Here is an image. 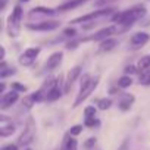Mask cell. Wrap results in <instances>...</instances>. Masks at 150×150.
<instances>
[{
    "label": "cell",
    "instance_id": "1",
    "mask_svg": "<svg viewBox=\"0 0 150 150\" xmlns=\"http://www.w3.org/2000/svg\"><path fill=\"white\" fill-rule=\"evenodd\" d=\"M146 13H147V9L143 5H138V6H134L131 9L115 13L110 19H112V22H115V25H121V27L129 30L137 21L143 19L146 16Z\"/></svg>",
    "mask_w": 150,
    "mask_h": 150
},
{
    "label": "cell",
    "instance_id": "2",
    "mask_svg": "<svg viewBox=\"0 0 150 150\" xmlns=\"http://www.w3.org/2000/svg\"><path fill=\"white\" fill-rule=\"evenodd\" d=\"M24 11L19 5H16L12 11V13L8 18V34L11 37H18L21 31V22H22Z\"/></svg>",
    "mask_w": 150,
    "mask_h": 150
},
{
    "label": "cell",
    "instance_id": "3",
    "mask_svg": "<svg viewBox=\"0 0 150 150\" xmlns=\"http://www.w3.org/2000/svg\"><path fill=\"white\" fill-rule=\"evenodd\" d=\"M124 31H127V28H124V27H121V25H110V27H105V28L99 30V31L94 33L93 35L86 37V38H83V40H80V41H103V40L110 38L112 35L119 34V33H124Z\"/></svg>",
    "mask_w": 150,
    "mask_h": 150
},
{
    "label": "cell",
    "instance_id": "4",
    "mask_svg": "<svg viewBox=\"0 0 150 150\" xmlns=\"http://www.w3.org/2000/svg\"><path fill=\"white\" fill-rule=\"evenodd\" d=\"M115 12V9L113 8H102V9H97V11H94V12H90V13H87V15H83V16H78V18H75V19H72L71 21V24L74 25V24H86V22H94L96 19H100V18H105V16H109V15H112Z\"/></svg>",
    "mask_w": 150,
    "mask_h": 150
},
{
    "label": "cell",
    "instance_id": "5",
    "mask_svg": "<svg viewBox=\"0 0 150 150\" xmlns=\"http://www.w3.org/2000/svg\"><path fill=\"white\" fill-rule=\"evenodd\" d=\"M99 83H100V77L99 75H96L94 78H91L87 84H84V86H81V88H80V93L77 94V99H75V102H74V108H78L84 100H87V97L96 90V87L99 86Z\"/></svg>",
    "mask_w": 150,
    "mask_h": 150
},
{
    "label": "cell",
    "instance_id": "6",
    "mask_svg": "<svg viewBox=\"0 0 150 150\" xmlns=\"http://www.w3.org/2000/svg\"><path fill=\"white\" fill-rule=\"evenodd\" d=\"M27 30L30 31H43V33H47V31H54L60 27V21H56V19H49V21H41V22H30L25 25Z\"/></svg>",
    "mask_w": 150,
    "mask_h": 150
},
{
    "label": "cell",
    "instance_id": "7",
    "mask_svg": "<svg viewBox=\"0 0 150 150\" xmlns=\"http://www.w3.org/2000/svg\"><path fill=\"white\" fill-rule=\"evenodd\" d=\"M34 135H35V122H34V119L30 116V118L27 119L24 132H22V134L19 135V138H18V144H21V146H28V144L34 140Z\"/></svg>",
    "mask_w": 150,
    "mask_h": 150
},
{
    "label": "cell",
    "instance_id": "8",
    "mask_svg": "<svg viewBox=\"0 0 150 150\" xmlns=\"http://www.w3.org/2000/svg\"><path fill=\"white\" fill-rule=\"evenodd\" d=\"M40 52H41L40 47H30V49H27L19 56V63L22 66H31L34 63V60L37 59V56L40 54Z\"/></svg>",
    "mask_w": 150,
    "mask_h": 150
},
{
    "label": "cell",
    "instance_id": "9",
    "mask_svg": "<svg viewBox=\"0 0 150 150\" xmlns=\"http://www.w3.org/2000/svg\"><path fill=\"white\" fill-rule=\"evenodd\" d=\"M149 40H150V34L149 33H144V31H140V33H135V34L131 35L129 43H131L132 49H140L144 44H147Z\"/></svg>",
    "mask_w": 150,
    "mask_h": 150
},
{
    "label": "cell",
    "instance_id": "10",
    "mask_svg": "<svg viewBox=\"0 0 150 150\" xmlns=\"http://www.w3.org/2000/svg\"><path fill=\"white\" fill-rule=\"evenodd\" d=\"M15 132V124L8 119L5 115H2L0 118V137H9Z\"/></svg>",
    "mask_w": 150,
    "mask_h": 150
},
{
    "label": "cell",
    "instance_id": "11",
    "mask_svg": "<svg viewBox=\"0 0 150 150\" xmlns=\"http://www.w3.org/2000/svg\"><path fill=\"white\" fill-rule=\"evenodd\" d=\"M18 99H19V94L16 91H13V90H11L9 93H5L2 96V102H0V109H2V110L9 109L13 103H16Z\"/></svg>",
    "mask_w": 150,
    "mask_h": 150
},
{
    "label": "cell",
    "instance_id": "12",
    "mask_svg": "<svg viewBox=\"0 0 150 150\" xmlns=\"http://www.w3.org/2000/svg\"><path fill=\"white\" fill-rule=\"evenodd\" d=\"M62 59H63V53H62V52H54V53H52V54L47 57L46 63H44L46 71H53V69H56V68L62 63Z\"/></svg>",
    "mask_w": 150,
    "mask_h": 150
},
{
    "label": "cell",
    "instance_id": "13",
    "mask_svg": "<svg viewBox=\"0 0 150 150\" xmlns=\"http://www.w3.org/2000/svg\"><path fill=\"white\" fill-rule=\"evenodd\" d=\"M81 75V66H74L69 72H68V77H66V84H65V93L69 91V88L72 87V84L78 80V77Z\"/></svg>",
    "mask_w": 150,
    "mask_h": 150
},
{
    "label": "cell",
    "instance_id": "14",
    "mask_svg": "<svg viewBox=\"0 0 150 150\" xmlns=\"http://www.w3.org/2000/svg\"><path fill=\"white\" fill-rule=\"evenodd\" d=\"M91 2V0H71V2H66L60 6H57V12H68V11H72V9H77L86 3Z\"/></svg>",
    "mask_w": 150,
    "mask_h": 150
},
{
    "label": "cell",
    "instance_id": "15",
    "mask_svg": "<svg viewBox=\"0 0 150 150\" xmlns=\"http://www.w3.org/2000/svg\"><path fill=\"white\" fill-rule=\"evenodd\" d=\"M57 12V9H52V8H44V6H37V8H33L30 11V15L34 16V15H43V16H54Z\"/></svg>",
    "mask_w": 150,
    "mask_h": 150
},
{
    "label": "cell",
    "instance_id": "16",
    "mask_svg": "<svg viewBox=\"0 0 150 150\" xmlns=\"http://www.w3.org/2000/svg\"><path fill=\"white\" fill-rule=\"evenodd\" d=\"M134 96L132 94H128V93H125V94H122V97H121V100H119V103H118V106H119V109L121 110H129L131 109V106H132V103H134Z\"/></svg>",
    "mask_w": 150,
    "mask_h": 150
},
{
    "label": "cell",
    "instance_id": "17",
    "mask_svg": "<svg viewBox=\"0 0 150 150\" xmlns=\"http://www.w3.org/2000/svg\"><path fill=\"white\" fill-rule=\"evenodd\" d=\"M116 46H118V40L110 37V38H106V40L100 41L99 50H100V52H110V50H113Z\"/></svg>",
    "mask_w": 150,
    "mask_h": 150
},
{
    "label": "cell",
    "instance_id": "18",
    "mask_svg": "<svg viewBox=\"0 0 150 150\" xmlns=\"http://www.w3.org/2000/svg\"><path fill=\"white\" fill-rule=\"evenodd\" d=\"M13 74H16V69L15 68H6V63L2 62V65H0V78H6V77L13 75Z\"/></svg>",
    "mask_w": 150,
    "mask_h": 150
},
{
    "label": "cell",
    "instance_id": "19",
    "mask_svg": "<svg viewBox=\"0 0 150 150\" xmlns=\"http://www.w3.org/2000/svg\"><path fill=\"white\" fill-rule=\"evenodd\" d=\"M137 68L141 69V71H147V69L150 68V56H143V57L138 60Z\"/></svg>",
    "mask_w": 150,
    "mask_h": 150
},
{
    "label": "cell",
    "instance_id": "20",
    "mask_svg": "<svg viewBox=\"0 0 150 150\" xmlns=\"http://www.w3.org/2000/svg\"><path fill=\"white\" fill-rule=\"evenodd\" d=\"M131 84H132V80H131L129 75H124V77H121L118 80V87H121V88H127Z\"/></svg>",
    "mask_w": 150,
    "mask_h": 150
},
{
    "label": "cell",
    "instance_id": "21",
    "mask_svg": "<svg viewBox=\"0 0 150 150\" xmlns=\"http://www.w3.org/2000/svg\"><path fill=\"white\" fill-rule=\"evenodd\" d=\"M138 83H140L141 86H150V69H147V71H143V72H141Z\"/></svg>",
    "mask_w": 150,
    "mask_h": 150
},
{
    "label": "cell",
    "instance_id": "22",
    "mask_svg": "<svg viewBox=\"0 0 150 150\" xmlns=\"http://www.w3.org/2000/svg\"><path fill=\"white\" fill-rule=\"evenodd\" d=\"M37 102H35V99H34V96L33 94H30V96H27V97H24V100H22V105H24V108L25 109H31L34 105H35Z\"/></svg>",
    "mask_w": 150,
    "mask_h": 150
},
{
    "label": "cell",
    "instance_id": "23",
    "mask_svg": "<svg viewBox=\"0 0 150 150\" xmlns=\"http://www.w3.org/2000/svg\"><path fill=\"white\" fill-rule=\"evenodd\" d=\"M97 106H99L100 110H106V109H109L112 106V100L110 99H100L97 102Z\"/></svg>",
    "mask_w": 150,
    "mask_h": 150
},
{
    "label": "cell",
    "instance_id": "24",
    "mask_svg": "<svg viewBox=\"0 0 150 150\" xmlns=\"http://www.w3.org/2000/svg\"><path fill=\"white\" fill-rule=\"evenodd\" d=\"M84 116H86V119H94L96 118V108L94 106H87L84 109Z\"/></svg>",
    "mask_w": 150,
    "mask_h": 150
},
{
    "label": "cell",
    "instance_id": "25",
    "mask_svg": "<svg viewBox=\"0 0 150 150\" xmlns=\"http://www.w3.org/2000/svg\"><path fill=\"white\" fill-rule=\"evenodd\" d=\"M11 88H12L13 91H16V93H25V91H27V87L22 86V84H19V83H12Z\"/></svg>",
    "mask_w": 150,
    "mask_h": 150
},
{
    "label": "cell",
    "instance_id": "26",
    "mask_svg": "<svg viewBox=\"0 0 150 150\" xmlns=\"http://www.w3.org/2000/svg\"><path fill=\"white\" fill-rule=\"evenodd\" d=\"M83 132V125H74L71 129H69V134L72 135V137H75V135H80Z\"/></svg>",
    "mask_w": 150,
    "mask_h": 150
},
{
    "label": "cell",
    "instance_id": "27",
    "mask_svg": "<svg viewBox=\"0 0 150 150\" xmlns=\"http://www.w3.org/2000/svg\"><path fill=\"white\" fill-rule=\"evenodd\" d=\"M118 0H96L94 5L96 6H106V5H110V3H115Z\"/></svg>",
    "mask_w": 150,
    "mask_h": 150
},
{
    "label": "cell",
    "instance_id": "28",
    "mask_svg": "<svg viewBox=\"0 0 150 150\" xmlns=\"http://www.w3.org/2000/svg\"><path fill=\"white\" fill-rule=\"evenodd\" d=\"M63 35H66V37H75V35H77V30L69 27V28L63 30Z\"/></svg>",
    "mask_w": 150,
    "mask_h": 150
},
{
    "label": "cell",
    "instance_id": "29",
    "mask_svg": "<svg viewBox=\"0 0 150 150\" xmlns=\"http://www.w3.org/2000/svg\"><path fill=\"white\" fill-rule=\"evenodd\" d=\"M94 144H96V138L91 137V138H88V140L84 143V147H86V149H90V147H93Z\"/></svg>",
    "mask_w": 150,
    "mask_h": 150
},
{
    "label": "cell",
    "instance_id": "30",
    "mask_svg": "<svg viewBox=\"0 0 150 150\" xmlns=\"http://www.w3.org/2000/svg\"><path fill=\"white\" fill-rule=\"evenodd\" d=\"M0 150H18V144H6Z\"/></svg>",
    "mask_w": 150,
    "mask_h": 150
},
{
    "label": "cell",
    "instance_id": "31",
    "mask_svg": "<svg viewBox=\"0 0 150 150\" xmlns=\"http://www.w3.org/2000/svg\"><path fill=\"white\" fill-rule=\"evenodd\" d=\"M124 71H125V74H134V72H137V68L132 66V65H129V66H127Z\"/></svg>",
    "mask_w": 150,
    "mask_h": 150
},
{
    "label": "cell",
    "instance_id": "32",
    "mask_svg": "<svg viewBox=\"0 0 150 150\" xmlns=\"http://www.w3.org/2000/svg\"><path fill=\"white\" fill-rule=\"evenodd\" d=\"M96 124H97L96 118H94V119H86V122H84V125H86V127H94Z\"/></svg>",
    "mask_w": 150,
    "mask_h": 150
},
{
    "label": "cell",
    "instance_id": "33",
    "mask_svg": "<svg viewBox=\"0 0 150 150\" xmlns=\"http://www.w3.org/2000/svg\"><path fill=\"white\" fill-rule=\"evenodd\" d=\"M5 54H6V50H5V47L2 46V47H0V59H5Z\"/></svg>",
    "mask_w": 150,
    "mask_h": 150
},
{
    "label": "cell",
    "instance_id": "34",
    "mask_svg": "<svg viewBox=\"0 0 150 150\" xmlns=\"http://www.w3.org/2000/svg\"><path fill=\"white\" fill-rule=\"evenodd\" d=\"M118 150H128V141H124V143L121 144V147H119Z\"/></svg>",
    "mask_w": 150,
    "mask_h": 150
},
{
    "label": "cell",
    "instance_id": "35",
    "mask_svg": "<svg viewBox=\"0 0 150 150\" xmlns=\"http://www.w3.org/2000/svg\"><path fill=\"white\" fill-rule=\"evenodd\" d=\"M5 88H6V84L5 83H0V93L5 94Z\"/></svg>",
    "mask_w": 150,
    "mask_h": 150
},
{
    "label": "cell",
    "instance_id": "36",
    "mask_svg": "<svg viewBox=\"0 0 150 150\" xmlns=\"http://www.w3.org/2000/svg\"><path fill=\"white\" fill-rule=\"evenodd\" d=\"M21 2H30V0H21Z\"/></svg>",
    "mask_w": 150,
    "mask_h": 150
}]
</instances>
